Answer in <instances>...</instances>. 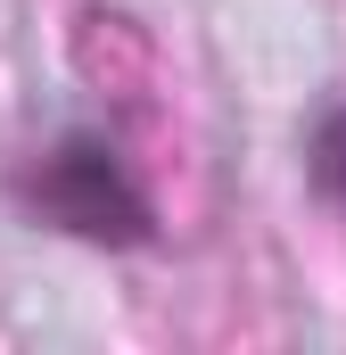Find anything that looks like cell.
<instances>
[{
    "label": "cell",
    "mask_w": 346,
    "mask_h": 355,
    "mask_svg": "<svg viewBox=\"0 0 346 355\" xmlns=\"http://www.w3.org/2000/svg\"><path fill=\"white\" fill-rule=\"evenodd\" d=\"M8 207L33 232L83 240V248H116V257L165 240L149 182L132 174V157L107 132H91V124H66L58 141H42L33 157H17L8 166Z\"/></svg>",
    "instance_id": "1"
},
{
    "label": "cell",
    "mask_w": 346,
    "mask_h": 355,
    "mask_svg": "<svg viewBox=\"0 0 346 355\" xmlns=\"http://www.w3.org/2000/svg\"><path fill=\"white\" fill-rule=\"evenodd\" d=\"M305 182L322 190V207H338V215H346V99H338V107H322L313 132H305Z\"/></svg>",
    "instance_id": "2"
}]
</instances>
